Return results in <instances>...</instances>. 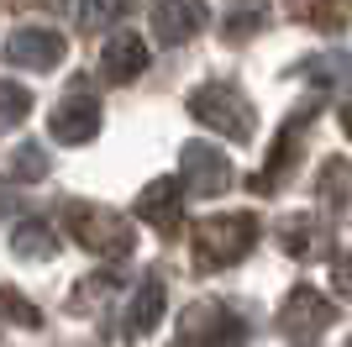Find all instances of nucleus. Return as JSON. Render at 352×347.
Masks as SVG:
<instances>
[{
	"mask_svg": "<svg viewBox=\"0 0 352 347\" xmlns=\"http://www.w3.org/2000/svg\"><path fill=\"white\" fill-rule=\"evenodd\" d=\"M289 11L316 32H342L352 16V0H289Z\"/></svg>",
	"mask_w": 352,
	"mask_h": 347,
	"instance_id": "nucleus-14",
	"label": "nucleus"
},
{
	"mask_svg": "<svg viewBox=\"0 0 352 347\" xmlns=\"http://www.w3.org/2000/svg\"><path fill=\"white\" fill-rule=\"evenodd\" d=\"M0 316H11L16 326H43V316H37V305L21 300L16 289H0Z\"/></svg>",
	"mask_w": 352,
	"mask_h": 347,
	"instance_id": "nucleus-21",
	"label": "nucleus"
},
{
	"mask_svg": "<svg viewBox=\"0 0 352 347\" xmlns=\"http://www.w3.org/2000/svg\"><path fill=\"white\" fill-rule=\"evenodd\" d=\"M263 21H268V6H258V0H252V6H242V11L226 16V32H232V37H248V32H258Z\"/></svg>",
	"mask_w": 352,
	"mask_h": 347,
	"instance_id": "nucleus-22",
	"label": "nucleus"
},
{
	"mask_svg": "<svg viewBox=\"0 0 352 347\" xmlns=\"http://www.w3.org/2000/svg\"><path fill=\"white\" fill-rule=\"evenodd\" d=\"M184 179H153V185L142 189V200H137V216L153 221V227L163 231V237H174L179 221H184Z\"/></svg>",
	"mask_w": 352,
	"mask_h": 347,
	"instance_id": "nucleus-8",
	"label": "nucleus"
},
{
	"mask_svg": "<svg viewBox=\"0 0 352 347\" xmlns=\"http://www.w3.org/2000/svg\"><path fill=\"white\" fill-rule=\"evenodd\" d=\"M258 242V216H210L195 227V269L216 274Z\"/></svg>",
	"mask_w": 352,
	"mask_h": 347,
	"instance_id": "nucleus-1",
	"label": "nucleus"
},
{
	"mask_svg": "<svg viewBox=\"0 0 352 347\" xmlns=\"http://www.w3.org/2000/svg\"><path fill=\"white\" fill-rule=\"evenodd\" d=\"M331 289H342V295L352 300V247L337 253V263H331Z\"/></svg>",
	"mask_w": 352,
	"mask_h": 347,
	"instance_id": "nucleus-23",
	"label": "nucleus"
},
{
	"mask_svg": "<svg viewBox=\"0 0 352 347\" xmlns=\"http://www.w3.org/2000/svg\"><path fill=\"white\" fill-rule=\"evenodd\" d=\"M158 321H163V284L158 279H142L137 295H132V311L121 321V337H147Z\"/></svg>",
	"mask_w": 352,
	"mask_h": 347,
	"instance_id": "nucleus-12",
	"label": "nucleus"
},
{
	"mask_svg": "<svg viewBox=\"0 0 352 347\" xmlns=\"http://www.w3.org/2000/svg\"><path fill=\"white\" fill-rule=\"evenodd\" d=\"M11 247L21 253V258H53V247H58V237L43 227V221H21V227L11 231Z\"/></svg>",
	"mask_w": 352,
	"mask_h": 347,
	"instance_id": "nucleus-17",
	"label": "nucleus"
},
{
	"mask_svg": "<svg viewBox=\"0 0 352 347\" xmlns=\"http://www.w3.org/2000/svg\"><path fill=\"white\" fill-rule=\"evenodd\" d=\"M184 185H190L195 195H221V189L232 185V163L221 158L216 147L190 143L184 147Z\"/></svg>",
	"mask_w": 352,
	"mask_h": 347,
	"instance_id": "nucleus-10",
	"label": "nucleus"
},
{
	"mask_svg": "<svg viewBox=\"0 0 352 347\" xmlns=\"http://www.w3.org/2000/svg\"><path fill=\"white\" fill-rule=\"evenodd\" d=\"M63 53H69V43H63L58 32H47V27H21L11 43H6V58L21 63V69H58Z\"/></svg>",
	"mask_w": 352,
	"mask_h": 347,
	"instance_id": "nucleus-7",
	"label": "nucleus"
},
{
	"mask_svg": "<svg viewBox=\"0 0 352 347\" xmlns=\"http://www.w3.org/2000/svg\"><path fill=\"white\" fill-rule=\"evenodd\" d=\"M206 27V6L200 0H158L153 6V37L158 43H190L195 32Z\"/></svg>",
	"mask_w": 352,
	"mask_h": 347,
	"instance_id": "nucleus-9",
	"label": "nucleus"
},
{
	"mask_svg": "<svg viewBox=\"0 0 352 347\" xmlns=\"http://www.w3.org/2000/svg\"><path fill=\"white\" fill-rule=\"evenodd\" d=\"M142 69H147V43H142V37H132V32L111 37V48L100 53V74L111 79V85H132Z\"/></svg>",
	"mask_w": 352,
	"mask_h": 347,
	"instance_id": "nucleus-11",
	"label": "nucleus"
},
{
	"mask_svg": "<svg viewBox=\"0 0 352 347\" xmlns=\"http://www.w3.org/2000/svg\"><path fill=\"white\" fill-rule=\"evenodd\" d=\"M121 16H126V0H85L79 16H74V27H79V37H95V32L116 27Z\"/></svg>",
	"mask_w": 352,
	"mask_h": 347,
	"instance_id": "nucleus-16",
	"label": "nucleus"
},
{
	"mask_svg": "<svg viewBox=\"0 0 352 347\" xmlns=\"http://www.w3.org/2000/svg\"><path fill=\"white\" fill-rule=\"evenodd\" d=\"M43 174H47V153L37 143H27V147L11 153V179H43Z\"/></svg>",
	"mask_w": 352,
	"mask_h": 347,
	"instance_id": "nucleus-20",
	"label": "nucleus"
},
{
	"mask_svg": "<svg viewBox=\"0 0 352 347\" xmlns=\"http://www.w3.org/2000/svg\"><path fill=\"white\" fill-rule=\"evenodd\" d=\"M69 221V237L89 253H105V258H126L132 253V227L116 216V211H100V205H69L63 211Z\"/></svg>",
	"mask_w": 352,
	"mask_h": 347,
	"instance_id": "nucleus-3",
	"label": "nucleus"
},
{
	"mask_svg": "<svg viewBox=\"0 0 352 347\" xmlns=\"http://www.w3.org/2000/svg\"><path fill=\"white\" fill-rule=\"evenodd\" d=\"M316 195L326 205H347L352 200V163L347 158H326L321 174H316Z\"/></svg>",
	"mask_w": 352,
	"mask_h": 347,
	"instance_id": "nucleus-15",
	"label": "nucleus"
},
{
	"mask_svg": "<svg viewBox=\"0 0 352 347\" xmlns=\"http://www.w3.org/2000/svg\"><path fill=\"white\" fill-rule=\"evenodd\" d=\"M342 132H347V137H352V101L342 105Z\"/></svg>",
	"mask_w": 352,
	"mask_h": 347,
	"instance_id": "nucleus-24",
	"label": "nucleus"
},
{
	"mask_svg": "<svg viewBox=\"0 0 352 347\" xmlns=\"http://www.w3.org/2000/svg\"><path fill=\"white\" fill-rule=\"evenodd\" d=\"M190 111H195L200 127L221 132V137H236V143H248V137H252V105L236 95V85H221V79L200 85L190 95Z\"/></svg>",
	"mask_w": 352,
	"mask_h": 347,
	"instance_id": "nucleus-2",
	"label": "nucleus"
},
{
	"mask_svg": "<svg viewBox=\"0 0 352 347\" xmlns=\"http://www.w3.org/2000/svg\"><path fill=\"white\" fill-rule=\"evenodd\" d=\"M326 242V231H321V216H289L279 227V247L289 253V258H316Z\"/></svg>",
	"mask_w": 352,
	"mask_h": 347,
	"instance_id": "nucleus-13",
	"label": "nucleus"
},
{
	"mask_svg": "<svg viewBox=\"0 0 352 347\" xmlns=\"http://www.w3.org/2000/svg\"><path fill=\"white\" fill-rule=\"evenodd\" d=\"M27 111H32V90L16 85V79H0V127L27 121Z\"/></svg>",
	"mask_w": 352,
	"mask_h": 347,
	"instance_id": "nucleus-19",
	"label": "nucleus"
},
{
	"mask_svg": "<svg viewBox=\"0 0 352 347\" xmlns=\"http://www.w3.org/2000/svg\"><path fill=\"white\" fill-rule=\"evenodd\" d=\"M111 289H116V279H111V274H89V279H79V289L69 295V311H74V316H89L95 305L111 300Z\"/></svg>",
	"mask_w": 352,
	"mask_h": 347,
	"instance_id": "nucleus-18",
	"label": "nucleus"
},
{
	"mask_svg": "<svg viewBox=\"0 0 352 347\" xmlns=\"http://www.w3.org/2000/svg\"><path fill=\"white\" fill-rule=\"evenodd\" d=\"M95 132H100V101L85 85H74L58 101V111H53V137L69 147H85V143H95Z\"/></svg>",
	"mask_w": 352,
	"mask_h": 347,
	"instance_id": "nucleus-6",
	"label": "nucleus"
},
{
	"mask_svg": "<svg viewBox=\"0 0 352 347\" xmlns=\"http://www.w3.org/2000/svg\"><path fill=\"white\" fill-rule=\"evenodd\" d=\"M331 321H337V305L326 300L316 284H294L289 300L279 305V332L289 337L294 347H316Z\"/></svg>",
	"mask_w": 352,
	"mask_h": 347,
	"instance_id": "nucleus-4",
	"label": "nucleus"
},
{
	"mask_svg": "<svg viewBox=\"0 0 352 347\" xmlns=\"http://www.w3.org/2000/svg\"><path fill=\"white\" fill-rule=\"evenodd\" d=\"M242 337H248L242 316H236L232 305H221V300H206V305H195L190 316H184V342L190 347H236Z\"/></svg>",
	"mask_w": 352,
	"mask_h": 347,
	"instance_id": "nucleus-5",
	"label": "nucleus"
}]
</instances>
